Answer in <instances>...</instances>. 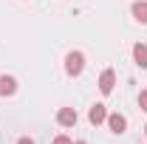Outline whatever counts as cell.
<instances>
[{"instance_id": "cell-2", "label": "cell", "mask_w": 147, "mask_h": 144, "mask_svg": "<svg viewBox=\"0 0 147 144\" xmlns=\"http://www.w3.org/2000/svg\"><path fill=\"white\" fill-rule=\"evenodd\" d=\"M108 127H110V133L122 136V133L127 130V119H125L122 113H108Z\"/></svg>"}, {"instance_id": "cell-13", "label": "cell", "mask_w": 147, "mask_h": 144, "mask_svg": "<svg viewBox=\"0 0 147 144\" xmlns=\"http://www.w3.org/2000/svg\"><path fill=\"white\" fill-rule=\"evenodd\" d=\"M144 136H147V124H144Z\"/></svg>"}, {"instance_id": "cell-11", "label": "cell", "mask_w": 147, "mask_h": 144, "mask_svg": "<svg viewBox=\"0 0 147 144\" xmlns=\"http://www.w3.org/2000/svg\"><path fill=\"white\" fill-rule=\"evenodd\" d=\"M17 144H34V141H31V139H20Z\"/></svg>"}, {"instance_id": "cell-4", "label": "cell", "mask_w": 147, "mask_h": 144, "mask_svg": "<svg viewBox=\"0 0 147 144\" xmlns=\"http://www.w3.org/2000/svg\"><path fill=\"white\" fill-rule=\"evenodd\" d=\"M88 122H91L93 127L102 124V122H108V110H105V105H93V108L88 110Z\"/></svg>"}, {"instance_id": "cell-5", "label": "cell", "mask_w": 147, "mask_h": 144, "mask_svg": "<svg viewBox=\"0 0 147 144\" xmlns=\"http://www.w3.org/2000/svg\"><path fill=\"white\" fill-rule=\"evenodd\" d=\"M57 122H59L62 127H74L76 124V110L74 108H62L59 113H57Z\"/></svg>"}, {"instance_id": "cell-7", "label": "cell", "mask_w": 147, "mask_h": 144, "mask_svg": "<svg viewBox=\"0 0 147 144\" xmlns=\"http://www.w3.org/2000/svg\"><path fill=\"white\" fill-rule=\"evenodd\" d=\"M130 11H133V17L139 20V23L147 26V0H136V3L130 6Z\"/></svg>"}, {"instance_id": "cell-12", "label": "cell", "mask_w": 147, "mask_h": 144, "mask_svg": "<svg viewBox=\"0 0 147 144\" xmlns=\"http://www.w3.org/2000/svg\"><path fill=\"white\" fill-rule=\"evenodd\" d=\"M74 144H85V141H74Z\"/></svg>"}, {"instance_id": "cell-9", "label": "cell", "mask_w": 147, "mask_h": 144, "mask_svg": "<svg viewBox=\"0 0 147 144\" xmlns=\"http://www.w3.org/2000/svg\"><path fill=\"white\" fill-rule=\"evenodd\" d=\"M139 108L147 113V90H142V93H139Z\"/></svg>"}, {"instance_id": "cell-1", "label": "cell", "mask_w": 147, "mask_h": 144, "mask_svg": "<svg viewBox=\"0 0 147 144\" xmlns=\"http://www.w3.org/2000/svg\"><path fill=\"white\" fill-rule=\"evenodd\" d=\"M85 68V54L82 51H71V54L65 57V73L68 76H79Z\"/></svg>"}, {"instance_id": "cell-10", "label": "cell", "mask_w": 147, "mask_h": 144, "mask_svg": "<svg viewBox=\"0 0 147 144\" xmlns=\"http://www.w3.org/2000/svg\"><path fill=\"white\" fill-rule=\"evenodd\" d=\"M54 144H74V141L68 139V136H57V139H54Z\"/></svg>"}, {"instance_id": "cell-3", "label": "cell", "mask_w": 147, "mask_h": 144, "mask_svg": "<svg viewBox=\"0 0 147 144\" xmlns=\"http://www.w3.org/2000/svg\"><path fill=\"white\" fill-rule=\"evenodd\" d=\"M113 85H116V73L110 71V68H105L102 76H99V90L108 96V93H113Z\"/></svg>"}, {"instance_id": "cell-6", "label": "cell", "mask_w": 147, "mask_h": 144, "mask_svg": "<svg viewBox=\"0 0 147 144\" xmlns=\"http://www.w3.org/2000/svg\"><path fill=\"white\" fill-rule=\"evenodd\" d=\"M133 59H136L139 68H147V45L144 42H136L133 45Z\"/></svg>"}, {"instance_id": "cell-8", "label": "cell", "mask_w": 147, "mask_h": 144, "mask_svg": "<svg viewBox=\"0 0 147 144\" xmlns=\"http://www.w3.org/2000/svg\"><path fill=\"white\" fill-rule=\"evenodd\" d=\"M17 90V79L14 76H0V96H11Z\"/></svg>"}]
</instances>
